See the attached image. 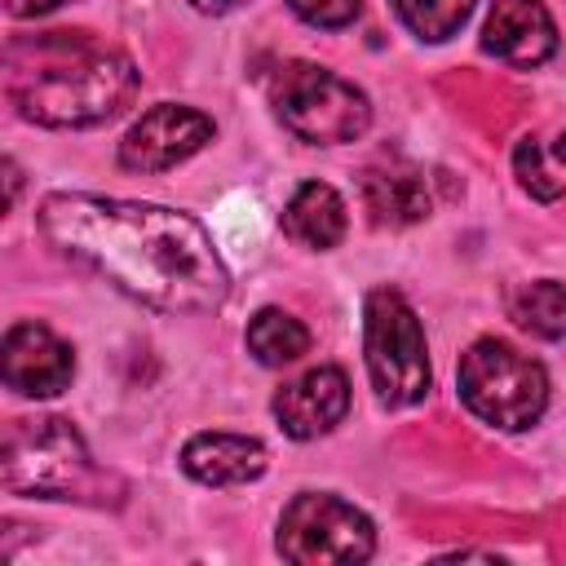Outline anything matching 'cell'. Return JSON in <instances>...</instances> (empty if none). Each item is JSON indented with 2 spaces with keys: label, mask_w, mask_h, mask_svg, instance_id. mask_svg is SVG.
I'll return each instance as SVG.
<instances>
[{
  "label": "cell",
  "mask_w": 566,
  "mask_h": 566,
  "mask_svg": "<svg viewBox=\"0 0 566 566\" xmlns=\"http://www.w3.org/2000/svg\"><path fill=\"white\" fill-rule=\"evenodd\" d=\"M553 155H557V159H566V133L557 137V146H553Z\"/></svg>",
  "instance_id": "7402d4cb"
},
{
  "label": "cell",
  "mask_w": 566,
  "mask_h": 566,
  "mask_svg": "<svg viewBox=\"0 0 566 566\" xmlns=\"http://www.w3.org/2000/svg\"><path fill=\"white\" fill-rule=\"evenodd\" d=\"M57 4H66V0H4V9L13 18H40V13H53Z\"/></svg>",
  "instance_id": "ffe728a7"
},
{
  "label": "cell",
  "mask_w": 566,
  "mask_h": 566,
  "mask_svg": "<svg viewBox=\"0 0 566 566\" xmlns=\"http://www.w3.org/2000/svg\"><path fill=\"white\" fill-rule=\"evenodd\" d=\"M363 203L376 226H411L429 217V190L411 168H371L363 177Z\"/></svg>",
  "instance_id": "5bb4252c"
},
{
  "label": "cell",
  "mask_w": 566,
  "mask_h": 566,
  "mask_svg": "<svg viewBox=\"0 0 566 566\" xmlns=\"http://www.w3.org/2000/svg\"><path fill=\"white\" fill-rule=\"evenodd\" d=\"M389 4L402 18V27L429 44L451 40L473 13V0H389Z\"/></svg>",
  "instance_id": "e0dca14e"
},
{
  "label": "cell",
  "mask_w": 566,
  "mask_h": 566,
  "mask_svg": "<svg viewBox=\"0 0 566 566\" xmlns=\"http://www.w3.org/2000/svg\"><path fill=\"white\" fill-rule=\"evenodd\" d=\"M513 323L539 340H562L566 336V283L557 279L526 283L513 296Z\"/></svg>",
  "instance_id": "2e32d148"
},
{
  "label": "cell",
  "mask_w": 566,
  "mask_h": 566,
  "mask_svg": "<svg viewBox=\"0 0 566 566\" xmlns=\"http://www.w3.org/2000/svg\"><path fill=\"white\" fill-rule=\"evenodd\" d=\"M248 349H252L256 363L283 367V363H296V358L310 349V332H305V323H301L296 314L265 305V310H256L252 323H248Z\"/></svg>",
  "instance_id": "9a60e30c"
},
{
  "label": "cell",
  "mask_w": 566,
  "mask_h": 566,
  "mask_svg": "<svg viewBox=\"0 0 566 566\" xmlns=\"http://www.w3.org/2000/svg\"><path fill=\"white\" fill-rule=\"evenodd\" d=\"M203 142H212V119L195 106L159 102L150 106L119 142V164L128 172H164L190 159Z\"/></svg>",
  "instance_id": "ba28073f"
},
{
  "label": "cell",
  "mask_w": 566,
  "mask_h": 566,
  "mask_svg": "<svg viewBox=\"0 0 566 566\" xmlns=\"http://www.w3.org/2000/svg\"><path fill=\"white\" fill-rule=\"evenodd\" d=\"M460 398L478 420L495 429H526L548 407V376L509 340L482 336L460 358Z\"/></svg>",
  "instance_id": "5b68a950"
},
{
  "label": "cell",
  "mask_w": 566,
  "mask_h": 566,
  "mask_svg": "<svg viewBox=\"0 0 566 566\" xmlns=\"http://www.w3.org/2000/svg\"><path fill=\"white\" fill-rule=\"evenodd\" d=\"M199 13H230V9H239L243 0H190Z\"/></svg>",
  "instance_id": "44dd1931"
},
{
  "label": "cell",
  "mask_w": 566,
  "mask_h": 566,
  "mask_svg": "<svg viewBox=\"0 0 566 566\" xmlns=\"http://www.w3.org/2000/svg\"><path fill=\"white\" fill-rule=\"evenodd\" d=\"M482 49L509 66H539L557 49V27L544 0H495L482 27Z\"/></svg>",
  "instance_id": "8fae6325"
},
{
  "label": "cell",
  "mask_w": 566,
  "mask_h": 566,
  "mask_svg": "<svg viewBox=\"0 0 566 566\" xmlns=\"http://www.w3.org/2000/svg\"><path fill=\"white\" fill-rule=\"evenodd\" d=\"M287 4H292L296 18H305L310 27L336 31V27H349V22L358 18V4H363V0H287Z\"/></svg>",
  "instance_id": "d6986e66"
},
{
  "label": "cell",
  "mask_w": 566,
  "mask_h": 566,
  "mask_svg": "<svg viewBox=\"0 0 566 566\" xmlns=\"http://www.w3.org/2000/svg\"><path fill=\"white\" fill-rule=\"evenodd\" d=\"M363 349L376 398L385 407H411L429 394V354L416 310L394 287H376L363 305Z\"/></svg>",
  "instance_id": "8992f818"
},
{
  "label": "cell",
  "mask_w": 566,
  "mask_h": 566,
  "mask_svg": "<svg viewBox=\"0 0 566 566\" xmlns=\"http://www.w3.org/2000/svg\"><path fill=\"white\" fill-rule=\"evenodd\" d=\"M270 102L279 124L310 146L358 142L371 124L367 93L318 62H283L270 80Z\"/></svg>",
  "instance_id": "3957f363"
},
{
  "label": "cell",
  "mask_w": 566,
  "mask_h": 566,
  "mask_svg": "<svg viewBox=\"0 0 566 566\" xmlns=\"http://www.w3.org/2000/svg\"><path fill=\"white\" fill-rule=\"evenodd\" d=\"M371 548H376L371 517L332 491H301L279 517V553L296 566L367 562Z\"/></svg>",
  "instance_id": "52a82bcc"
},
{
  "label": "cell",
  "mask_w": 566,
  "mask_h": 566,
  "mask_svg": "<svg viewBox=\"0 0 566 566\" xmlns=\"http://www.w3.org/2000/svg\"><path fill=\"white\" fill-rule=\"evenodd\" d=\"M0 482L13 495H40V500H71L84 495L97 482L93 455L84 438L62 416H31L13 420L4 429L0 451Z\"/></svg>",
  "instance_id": "277c9868"
},
{
  "label": "cell",
  "mask_w": 566,
  "mask_h": 566,
  "mask_svg": "<svg viewBox=\"0 0 566 566\" xmlns=\"http://www.w3.org/2000/svg\"><path fill=\"white\" fill-rule=\"evenodd\" d=\"M40 230L62 256L164 314H203L230 292V274L208 230L177 208L102 195H49L40 203Z\"/></svg>",
  "instance_id": "6da1fadb"
},
{
  "label": "cell",
  "mask_w": 566,
  "mask_h": 566,
  "mask_svg": "<svg viewBox=\"0 0 566 566\" xmlns=\"http://www.w3.org/2000/svg\"><path fill=\"white\" fill-rule=\"evenodd\" d=\"M345 411H349V380L340 367H314L274 394V420L296 442L336 429Z\"/></svg>",
  "instance_id": "30bf717a"
},
{
  "label": "cell",
  "mask_w": 566,
  "mask_h": 566,
  "mask_svg": "<svg viewBox=\"0 0 566 566\" xmlns=\"http://www.w3.org/2000/svg\"><path fill=\"white\" fill-rule=\"evenodd\" d=\"M345 199L327 186V181H305L287 208H283V230L301 243V248H314V252H327L345 239Z\"/></svg>",
  "instance_id": "4fadbf2b"
},
{
  "label": "cell",
  "mask_w": 566,
  "mask_h": 566,
  "mask_svg": "<svg viewBox=\"0 0 566 566\" xmlns=\"http://www.w3.org/2000/svg\"><path fill=\"white\" fill-rule=\"evenodd\" d=\"M0 376L13 394L53 398L75 376V354L44 323H13L0 345Z\"/></svg>",
  "instance_id": "9c48e42d"
},
{
  "label": "cell",
  "mask_w": 566,
  "mask_h": 566,
  "mask_svg": "<svg viewBox=\"0 0 566 566\" xmlns=\"http://www.w3.org/2000/svg\"><path fill=\"white\" fill-rule=\"evenodd\" d=\"M513 168H517L522 186H526L535 199H557V195H562V186L548 181V172H544V155H539V142H535V137H522V142H517Z\"/></svg>",
  "instance_id": "ac0fdd59"
},
{
  "label": "cell",
  "mask_w": 566,
  "mask_h": 566,
  "mask_svg": "<svg viewBox=\"0 0 566 566\" xmlns=\"http://www.w3.org/2000/svg\"><path fill=\"white\" fill-rule=\"evenodd\" d=\"M4 93L13 111L44 128H88L119 115L137 93L128 53L84 31L13 40L4 53Z\"/></svg>",
  "instance_id": "7a4b0ae2"
},
{
  "label": "cell",
  "mask_w": 566,
  "mask_h": 566,
  "mask_svg": "<svg viewBox=\"0 0 566 566\" xmlns=\"http://www.w3.org/2000/svg\"><path fill=\"white\" fill-rule=\"evenodd\" d=\"M270 455L256 438L243 433H195L181 447V469L203 486H239L265 473Z\"/></svg>",
  "instance_id": "7c38bea8"
}]
</instances>
